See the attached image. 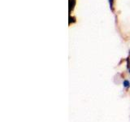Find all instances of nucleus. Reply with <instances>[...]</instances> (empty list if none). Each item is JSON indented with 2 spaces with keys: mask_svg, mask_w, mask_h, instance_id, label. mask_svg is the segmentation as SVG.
<instances>
[{
  "mask_svg": "<svg viewBox=\"0 0 130 122\" xmlns=\"http://www.w3.org/2000/svg\"><path fill=\"white\" fill-rule=\"evenodd\" d=\"M123 85H124V87L128 88V87L129 86L130 83H129V81H128L125 80V81H124V82H123Z\"/></svg>",
  "mask_w": 130,
  "mask_h": 122,
  "instance_id": "1",
  "label": "nucleus"
},
{
  "mask_svg": "<svg viewBox=\"0 0 130 122\" xmlns=\"http://www.w3.org/2000/svg\"><path fill=\"white\" fill-rule=\"evenodd\" d=\"M113 1H114V0H109V2H110V6H111V10H113Z\"/></svg>",
  "mask_w": 130,
  "mask_h": 122,
  "instance_id": "2",
  "label": "nucleus"
},
{
  "mask_svg": "<svg viewBox=\"0 0 130 122\" xmlns=\"http://www.w3.org/2000/svg\"><path fill=\"white\" fill-rule=\"evenodd\" d=\"M129 73H130V68H129Z\"/></svg>",
  "mask_w": 130,
  "mask_h": 122,
  "instance_id": "3",
  "label": "nucleus"
}]
</instances>
